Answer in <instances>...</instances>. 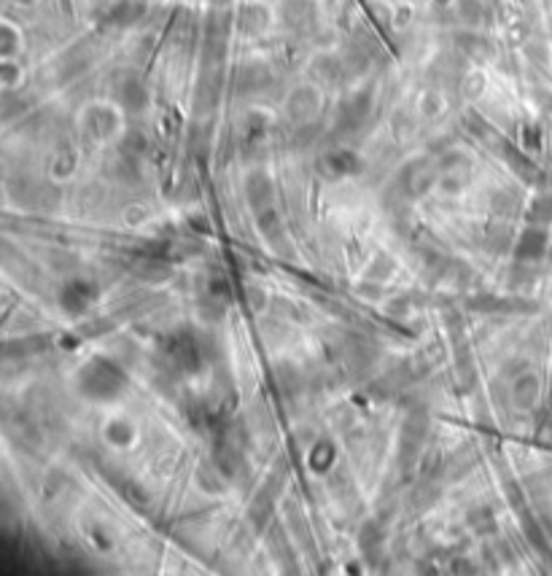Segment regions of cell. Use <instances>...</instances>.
<instances>
[{
  "mask_svg": "<svg viewBox=\"0 0 552 576\" xmlns=\"http://www.w3.org/2000/svg\"><path fill=\"white\" fill-rule=\"evenodd\" d=\"M127 388L124 372L108 358H92L78 372V391L92 402H113Z\"/></svg>",
  "mask_w": 552,
  "mask_h": 576,
  "instance_id": "6da1fadb",
  "label": "cell"
},
{
  "mask_svg": "<svg viewBox=\"0 0 552 576\" xmlns=\"http://www.w3.org/2000/svg\"><path fill=\"white\" fill-rule=\"evenodd\" d=\"M323 108V86L310 81V84L294 86L286 100H283V113L294 127H310L318 122V113Z\"/></svg>",
  "mask_w": 552,
  "mask_h": 576,
  "instance_id": "7a4b0ae2",
  "label": "cell"
},
{
  "mask_svg": "<svg viewBox=\"0 0 552 576\" xmlns=\"http://www.w3.org/2000/svg\"><path fill=\"white\" fill-rule=\"evenodd\" d=\"M78 124H81V132L92 143H108V140L122 135L124 130L119 108H113L108 103H89V105H84Z\"/></svg>",
  "mask_w": 552,
  "mask_h": 576,
  "instance_id": "3957f363",
  "label": "cell"
},
{
  "mask_svg": "<svg viewBox=\"0 0 552 576\" xmlns=\"http://www.w3.org/2000/svg\"><path fill=\"white\" fill-rule=\"evenodd\" d=\"M437 164H431L429 159H415L412 164H407L405 172H402V178H399V192L402 197H423L429 192L434 181H437Z\"/></svg>",
  "mask_w": 552,
  "mask_h": 576,
  "instance_id": "277c9868",
  "label": "cell"
},
{
  "mask_svg": "<svg viewBox=\"0 0 552 576\" xmlns=\"http://www.w3.org/2000/svg\"><path fill=\"white\" fill-rule=\"evenodd\" d=\"M243 189H246V199H248V205L254 208V213L275 205V202H272V199H275V184H272V178L264 170L248 172Z\"/></svg>",
  "mask_w": 552,
  "mask_h": 576,
  "instance_id": "5b68a950",
  "label": "cell"
},
{
  "mask_svg": "<svg viewBox=\"0 0 552 576\" xmlns=\"http://www.w3.org/2000/svg\"><path fill=\"white\" fill-rule=\"evenodd\" d=\"M547 229H541L539 224H531L528 229H523V234L517 237V246H515V256L517 261H523V264H531V261H539L544 256V251H547Z\"/></svg>",
  "mask_w": 552,
  "mask_h": 576,
  "instance_id": "8992f818",
  "label": "cell"
},
{
  "mask_svg": "<svg viewBox=\"0 0 552 576\" xmlns=\"http://www.w3.org/2000/svg\"><path fill=\"white\" fill-rule=\"evenodd\" d=\"M281 19L291 27V30H305V27L316 25L318 9H316L313 0H283Z\"/></svg>",
  "mask_w": 552,
  "mask_h": 576,
  "instance_id": "52a82bcc",
  "label": "cell"
},
{
  "mask_svg": "<svg viewBox=\"0 0 552 576\" xmlns=\"http://www.w3.org/2000/svg\"><path fill=\"white\" fill-rule=\"evenodd\" d=\"M95 299V288H92V283H68L65 288H62L60 294V305L65 313H71V315H81L89 302Z\"/></svg>",
  "mask_w": 552,
  "mask_h": 576,
  "instance_id": "ba28073f",
  "label": "cell"
},
{
  "mask_svg": "<svg viewBox=\"0 0 552 576\" xmlns=\"http://www.w3.org/2000/svg\"><path fill=\"white\" fill-rule=\"evenodd\" d=\"M321 167L329 172L331 178H348V175H356L361 172V159H358L353 151H334L326 159L321 162Z\"/></svg>",
  "mask_w": 552,
  "mask_h": 576,
  "instance_id": "9c48e42d",
  "label": "cell"
},
{
  "mask_svg": "<svg viewBox=\"0 0 552 576\" xmlns=\"http://www.w3.org/2000/svg\"><path fill=\"white\" fill-rule=\"evenodd\" d=\"M267 25H270V11L256 6V3H248V6H243L240 14H237V27H240L243 33H248V36L264 33Z\"/></svg>",
  "mask_w": 552,
  "mask_h": 576,
  "instance_id": "30bf717a",
  "label": "cell"
},
{
  "mask_svg": "<svg viewBox=\"0 0 552 576\" xmlns=\"http://www.w3.org/2000/svg\"><path fill=\"white\" fill-rule=\"evenodd\" d=\"M512 399L520 409H531L539 402V380L536 375H520L512 385Z\"/></svg>",
  "mask_w": 552,
  "mask_h": 576,
  "instance_id": "8fae6325",
  "label": "cell"
},
{
  "mask_svg": "<svg viewBox=\"0 0 552 576\" xmlns=\"http://www.w3.org/2000/svg\"><path fill=\"white\" fill-rule=\"evenodd\" d=\"M275 496H270L267 491H261L254 498V503L248 506V523L256 528V530H264L267 528V523L272 520V515H275V501H272Z\"/></svg>",
  "mask_w": 552,
  "mask_h": 576,
  "instance_id": "7c38bea8",
  "label": "cell"
},
{
  "mask_svg": "<svg viewBox=\"0 0 552 576\" xmlns=\"http://www.w3.org/2000/svg\"><path fill=\"white\" fill-rule=\"evenodd\" d=\"M197 485L205 493H210V496H216V493L224 491L226 474L216 466V461H205V464H199V468H197Z\"/></svg>",
  "mask_w": 552,
  "mask_h": 576,
  "instance_id": "4fadbf2b",
  "label": "cell"
},
{
  "mask_svg": "<svg viewBox=\"0 0 552 576\" xmlns=\"http://www.w3.org/2000/svg\"><path fill=\"white\" fill-rule=\"evenodd\" d=\"M22 30L16 25H11L9 19L0 25V57L3 60H16L22 54Z\"/></svg>",
  "mask_w": 552,
  "mask_h": 576,
  "instance_id": "5bb4252c",
  "label": "cell"
},
{
  "mask_svg": "<svg viewBox=\"0 0 552 576\" xmlns=\"http://www.w3.org/2000/svg\"><path fill=\"white\" fill-rule=\"evenodd\" d=\"M103 434H105V439L113 447H127L135 439V426L130 420H124V417H113V420H108V426L103 429Z\"/></svg>",
  "mask_w": 552,
  "mask_h": 576,
  "instance_id": "9a60e30c",
  "label": "cell"
},
{
  "mask_svg": "<svg viewBox=\"0 0 552 576\" xmlns=\"http://www.w3.org/2000/svg\"><path fill=\"white\" fill-rule=\"evenodd\" d=\"M358 544L364 552H380L382 544H385V528H382L380 520H369L361 525L358 530Z\"/></svg>",
  "mask_w": 552,
  "mask_h": 576,
  "instance_id": "2e32d148",
  "label": "cell"
},
{
  "mask_svg": "<svg viewBox=\"0 0 552 576\" xmlns=\"http://www.w3.org/2000/svg\"><path fill=\"white\" fill-rule=\"evenodd\" d=\"M275 382L286 396H294V393L302 391V372L291 364H281L275 369Z\"/></svg>",
  "mask_w": 552,
  "mask_h": 576,
  "instance_id": "e0dca14e",
  "label": "cell"
},
{
  "mask_svg": "<svg viewBox=\"0 0 552 576\" xmlns=\"http://www.w3.org/2000/svg\"><path fill=\"white\" fill-rule=\"evenodd\" d=\"M334 444L329 439H321L316 441V447H313V453H310V468L316 471V474H323V471H329V466L334 464Z\"/></svg>",
  "mask_w": 552,
  "mask_h": 576,
  "instance_id": "ac0fdd59",
  "label": "cell"
},
{
  "mask_svg": "<svg viewBox=\"0 0 552 576\" xmlns=\"http://www.w3.org/2000/svg\"><path fill=\"white\" fill-rule=\"evenodd\" d=\"M437 498H439V485H437V482H431V479H426V482L415 485V491H412V496H410V501H412V509H417V512L429 509V506L437 501Z\"/></svg>",
  "mask_w": 552,
  "mask_h": 576,
  "instance_id": "d6986e66",
  "label": "cell"
},
{
  "mask_svg": "<svg viewBox=\"0 0 552 576\" xmlns=\"http://www.w3.org/2000/svg\"><path fill=\"white\" fill-rule=\"evenodd\" d=\"M469 525L474 528L477 533H493L496 530V517H493V509L491 506H485V503H479L474 506L472 512H469Z\"/></svg>",
  "mask_w": 552,
  "mask_h": 576,
  "instance_id": "ffe728a7",
  "label": "cell"
},
{
  "mask_svg": "<svg viewBox=\"0 0 552 576\" xmlns=\"http://www.w3.org/2000/svg\"><path fill=\"white\" fill-rule=\"evenodd\" d=\"M119 491H122V496L127 498V503H132V506H137V509L148 506L146 488H143L140 482H135V479H124L122 485H119Z\"/></svg>",
  "mask_w": 552,
  "mask_h": 576,
  "instance_id": "44dd1931",
  "label": "cell"
},
{
  "mask_svg": "<svg viewBox=\"0 0 552 576\" xmlns=\"http://www.w3.org/2000/svg\"><path fill=\"white\" fill-rule=\"evenodd\" d=\"M531 224H550L552 221V194H541L533 199V205L528 210Z\"/></svg>",
  "mask_w": 552,
  "mask_h": 576,
  "instance_id": "7402d4cb",
  "label": "cell"
},
{
  "mask_svg": "<svg viewBox=\"0 0 552 576\" xmlns=\"http://www.w3.org/2000/svg\"><path fill=\"white\" fill-rule=\"evenodd\" d=\"M364 275H367V278H377V281H388V278L393 275V258L385 256V253H377Z\"/></svg>",
  "mask_w": 552,
  "mask_h": 576,
  "instance_id": "603a6c76",
  "label": "cell"
},
{
  "mask_svg": "<svg viewBox=\"0 0 552 576\" xmlns=\"http://www.w3.org/2000/svg\"><path fill=\"white\" fill-rule=\"evenodd\" d=\"M493 210H496V216H512L517 210V199L509 192H499L493 197Z\"/></svg>",
  "mask_w": 552,
  "mask_h": 576,
  "instance_id": "cb8c5ba5",
  "label": "cell"
},
{
  "mask_svg": "<svg viewBox=\"0 0 552 576\" xmlns=\"http://www.w3.org/2000/svg\"><path fill=\"white\" fill-rule=\"evenodd\" d=\"M73 170H75V154L73 151H62L57 162H54V175L57 178H68Z\"/></svg>",
  "mask_w": 552,
  "mask_h": 576,
  "instance_id": "d4e9b609",
  "label": "cell"
},
{
  "mask_svg": "<svg viewBox=\"0 0 552 576\" xmlns=\"http://www.w3.org/2000/svg\"><path fill=\"white\" fill-rule=\"evenodd\" d=\"M208 294L221 299V302H229V299H232V288H229L226 278H213V281L208 283Z\"/></svg>",
  "mask_w": 552,
  "mask_h": 576,
  "instance_id": "484cf974",
  "label": "cell"
},
{
  "mask_svg": "<svg viewBox=\"0 0 552 576\" xmlns=\"http://www.w3.org/2000/svg\"><path fill=\"white\" fill-rule=\"evenodd\" d=\"M248 305H251V310H256V313H261L264 307H267V302H270V296H267V291L264 288H259V286H248Z\"/></svg>",
  "mask_w": 552,
  "mask_h": 576,
  "instance_id": "4316f807",
  "label": "cell"
},
{
  "mask_svg": "<svg viewBox=\"0 0 552 576\" xmlns=\"http://www.w3.org/2000/svg\"><path fill=\"white\" fill-rule=\"evenodd\" d=\"M482 86H485V75H482V73H472V75H467V81H464V92H467L469 98H477Z\"/></svg>",
  "mask_w": 552,
  "mask_h": 576,
  "instance_id": "83f0119b",
  "label": "cell"
},
{
  "mask_svg": "<svg viewBox=\"0 0 552 576\" xmlns=\"http://www.w3.org/2000/svg\"><path fill=\"white\" fill-rule=\"evenodd\" d=\"M189 226H192V229H197V232L199 234H210V224H205V216H192V219H189Z\"/></svg>",
  "mask_w": 552,
  "mask_h": 576,
  "instance_id": "f1b7e54d",
  "label": "cell"
},
{
  "mask_svg": "<svg viewBox=\"0 0 552 576\" xmlns=\"http://www.w3.org/2000/svg\"><path fill=\"white\" fill-rule=\"evenodd\" d=\"M146 216V210H140V208H132V210H127L124 213V219H127V224H140V219Z\"/></svg>",
  "mask_w": 552,
  "mask_h": 576,
  "instance_id": "f546056e",
  "label": "cell"
}]
</instances>
